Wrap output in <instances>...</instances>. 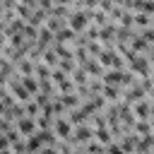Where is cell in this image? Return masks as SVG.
<instances>
[{
	"mask_svg": "<svg viewBox=\"0 0 154 154\" xmlns=\"http://www.w3.org/2000/svg\"><path fill=\"white\" fill-rule=\"evenodd\" d=\"M152 82H154V72H152Z\"/></svg>",
	"mask_w": 154,
	"mask_h": 154,
	"instance_id": "45",
	"label": "cell"
},
{
	"mask_svg": "<svg viewBox=\"0 0 154 154\" xmlns=\"http://www.w3.org/2000/svg\"><path fill=\"white\" fill-rule=\"evenodd\" d=\"M89 24H91V22H89V10H75V7H72V12H70V17H67V26H70L72 31L82 34Z\"/></svg>",
	"mask_w": 154,
	"mask_h": 154,
	"instance_id": "2",
	"label": "cell"
},
{
	"mask_svg": "<svg viewBox=\"0 0 154 154\" xmlns=\"http://www.w3.org/2000/svg\"><path fill=\"white\" fill-rule=\"evenodd\" d=\"M7 111H10V108H7V106H5V103H2V101H0V116H5V113H7Z\"/></svg>",
	"mask_w": 154,
	"mask_h": 154,
	"instance_id": "40",
	"label": "cell"
},
{
	"mask_svg": "<svg viewBox=\"0 0 154 154\" xmlns=\"http://www.w3.org/2000/svg\"><path fill=\"white\" fill-rule=\"evenodd\" d=\"M132 111H135V118H137V120H149V118H152V99L147 96V99L137 101V103L132 106Z\"/></svg>",
	"mask_w": 154,
	"mask_h": 154,
	"instance_id": "9",
	"label": "cell"
},
{
	"mask_svg": "<svg viewBox=\"0 0 154 154\" xmlns=\"http://www.w3.org/2000/svg\"><path fill=\"white\" fill-rule=\"evenodd\" d=\"M58 60H60V58H58V53H55L53 48H48V51L43 53V58H41V63H46L48 67H58Z\"/></svg>",
	"mask_w": 154,
	"mask_h": 154,
	"instance_id": "27",
	"label": "cell"
},
{
	"mask_svg": "<svg viewBox=\"0 0 154 154\" xmlns=\"http://www.w3.org/2000/svg\"><path fill=\"white\" fill-rule=\"evenodd\" d=\"M22 84L26 87V91H29L31 96L38 94V77H36V75H26V77L22 75Z\"/></svg>",
	"mask_w": 154,
	"mask_h": 154,
	"instance_id": "21",
	"label": "cell"
},
{
	"mask_svg": "<svg viewBox=\"0 0 154 154\" xmlns=\"http://www.w3.org/2000/svg\"><path fill=\"white\" fill-rule=\"evenodd\" d=\"M149 123H152V130H154V116H152V118H149Z\"/></svg>",
	"mask_w": 154,
	"mask_h": 154,
	"instance_id": "42",
	"label": "cell"
},
{
	"mask_svg": "<svg viewBox=\"0 0 154 154\" xmlns=\"http://www.w3.org/2000/svg\"><path fill=\"white\" fill-rule=\"evenodd\" d=\"M36 154H58V149H55V147H43V149L36 152Z\"/></svg>",
	"mask_w": 154,
	"mask_h": 154,
	"instance_id": "38",
	"label": "cell"
},
{
	"mask_svg": "<svg viewBox=\"0 0 154 154\" xmlns=\"http://www.w3.org/2000/svg\"><path fill=\"white\" fill-rule=\"evenodd\" d=\"M147 58H149V65H152V72H154V46L149 48V53H147Z\"/></svg>",
	"mask_w": 154,
	"mask_h": 154,
	"instance_id": "39",
	"label": "cell"
},
{
	"mask_svg": "<svg viewBox=\"0 0 154 154\" xmlns=\"http://www.w3.org/2000/svg\"><path fill=\"white\" fill-rule=\"evenodd\" d=\"M94 140L101 142L103 147H108L111 142H116V137H113V132L108 130V125H103V128H94Z\"/></svg>",
	"mask_w": 154,
	"mask_h": 154,
	"instance_id": "13",
	"label": "cell"
},
{
	"mask_svg": "<svg viewBox=\"0 0 154 154\" xmlns=\"http://www.w3.org/2000/svg\"><path fill=\"white\" fill-rule=\"evenodd\" d=\"M10 147H12V142H10V140H7V135L2 132V135H0V149H10Z\"/></svg>",
	"mask_w": 154,
	"mask_h": 154,
	"instance_id": "37",
	"label": "cell"
},
{
	"mask_svg": "<svg viewBox=\"0 0 154 154\" xmlns=\"http://www.w3.org/2000/svg\"><path fill=\"white\" fill-rule=\"evenodd\" d=\"M46 19H48V12H46V10H41V7H34V12H31V17L26 19V24H31V26H36V29H41V26L46 24Z\"/></svg>",
	"mask_w": 154,
	"mask_h": 154,
	"instance_id": "14",
	"label": "cell"
},
{
	"mask_svg": "<svg viewBox=\"0 0 154 154\" xmlns=\"http://www.w3.org/2000/svg\"><path fill=\"white\" fill-rule=\"evenodd\" d=\"M142 99H147V89L140 84V82H135L132 87H128L125 89V94H123V101L125 103H130V106H135L137 101H142Z\"/></svg>",
	"mask_w": 154,
	"mask_h": 154,
	"instance_id": "6",
	"label": "cell"
},
{
	"mask_svg": "<svg viewBox=\"0 0 154 154\" xmlns=\"http://www.w3.org/2000/svg\"><path fill=\"white\" fill-rule=\"evenodd\" d=\"M51 99H53V96H48V94H43V91L34 94V101H36V103H38L41 108H43V106H48V103H51Z\"/></svg>",
	"mask_w": 154,
	"mask_h": 154,
	"instance_id": "34",
	"label": "cell"
},
{
	"mask_svg": "<svg viewBox=\"0 0 154 154\" xmlns=\"http://www.w3.org/2000/svg\"><path fill=\"white\" fill-rule=\"evenodd\" d=\"M106 154H125V152L120 149V144H118V142H111V144L106 147Z\"/></svg>",
	"mask_w": 154,
	"mask_h": 154,
	"instance_id": "35",
	"label": "cell"
},
{
	"mask_svg": "<svg viewBox=\"0 0 154 154\" xmlns=\"http://www.w3.org/2000/svg\"><path fill=\"white\" fill-rule=\"evenodd\" d=\"M7 89L12 91V96H14L19 103H26V101H31V99H34V96L26 91V87L22 84V75H19V72H17L14 77H10V82H7Z\"/></svg>",
	"mask_w": 154,
	"mask_h": 154,
	"instance_id": "3",
	"label": "cell"
},
{
	"mask_svg": "<svg viewBox=\"0 0 154 154\" xmlns=\"http://www.w3.org/2000/svg\"><path fill=\"white\" fill-rule=\"evenodd\" d=\"M152 116H154V101H152Z\"/></svg>",
	"mask_w": 154,
	"mask_h": 154,
	"instance_id": "43",
	"label": "cell"
},
{
	"mask_svg": "<svg viewBox=\"0 0 154 154\" xmlns=\"http://www.w3.org/2000/svg\"><path fill=\"white\" fill-rule=\"evenodd\" d=\"M144 154H154V149H152V152H144Z\"/></svg>",
	"mask_w": 154,
	"mask_h": 154,
	"instance_id": "44",
	"label": "cell"
},
{
	"mask_svg": "<svg viewBox=\"0 0 154 154\" xmlns=\"http://www.w3.org/2000/svg\"><path fill=\"white\" fill-rule=\"evenodd\" d=\"M70 77H72L75 87H79V84H87V82H89V75H87V70H84V67H79V65L72 70V75H70Z\"/></svg>",
	"mask_w": 154,
	"mask_h": 154,
	"instance_id": "22",
	"label": "cell"
},
{
	"mask_svg": "<svg viewBox=\"0 0 154 154\" xmlns=\"http://www.w3.org/2000/svg\"><path fill=\"white\" fill-rule=\"evenodd\" d=\"M17 72H19V75H24V77H26V75H34V72H36V63H34V60H29V58H24V60H19V63H17Z\"/></svg>",
	"mask_w": 154,
	"mask_h": 154,
	"instance_id": "20",
	"label": "cell"
},
{
	"mask_svg": "<svg viewBox=\"0 0 154 154\" xmlns=\"http://www.w3.org/2000/svg\"><path fill=\"white\" fill-rule=\"evenodd\" d=\"M41 111H43V108H41V106H38L34 99L24 103V113H26V116H31V118H38V116H41Z\"/></svg>",
	"mask_w": 154,
	"mask_h": 154,
	"instance_id": "28",
	"label": "cell"
},
{
	"mask_svg": "<svg viewBox=\"0 0 154 154\" xmlns=\"http://www.w3.org/2000/svg\"><path fill=\"white\" fill-rule=\"evenodd\" d=\"M99 63L103 65V70H111V67L120 70V67H125V65H128V63H125V58H123L116 48H103V53L99 55Z\"/></svg>",
	"mask_w": 154,
	"mask_h": 154,
	"instance_id": "1",
	"label": "cell"
},
{
	"mask_svg": "<svg viewBox=\"0 0 154 154\" xmlns=\"http://www.w3.org/2000/svg\"><path fill=\"white\" fill-rule=\"evenodd\" d=\"M55 87H58V94H72V91L77 89V87H75V82H72V77H65V79H63V82H58Z\"/></svg>",
	"mask_w": 154,
	"mask_h": 154,
	"instance_id": "26",
	"label": "cell"
},
{
	"mask_svg": "<svg viewBox=\"0 0 154 154\" xmlns=\"http://www.w3.org/2000/svg\"><path fill=\"white\" fill-rule=\"evenodd\" d=\"M17 130H19V135H22V137H29V135L38 132V123H36V118L24 116V118H19V120H17Z\"/></svg>",
	"mask_w": 154,
	"mask_h": 154,
	"instance_id": "8",
	"label": "cell"
},
{
	"mask_svg": "<svg viewBox=\"0 0 154 154\" xmlns=\"http://www.w3.org/2000/svg\"><path fill=\"white\" fill-rule=\"evenodd\" d=\"M130 48H132L135 53H140V55H147L152 46H149V43H147V41H144V38H142V36L137 34V36H135V38L130 41Z\"/></svg>",
	"mask_w": 154,
	"mask_h": 154,
	"instance_id": "17",
	"label": "cell"
},
{
	"mask_svg": "<svg viewBox=\"0 0 154 154\" xmlns=\"http://www.w3.org/2000/svg\"><path fill=\"white\" fill-rule=\"evenodd\" d=\"M152 26H154V19H152Z\"/></svg>",
	"mask_w": 154,
	"mask_h": 154,
	"instance_id": "46",
	"label": "cell"
},
{
	"mask_svg": "<svg viewBox=\"0 0 154 154\" xmlns=\"http://www.w3.org/2000/svg\"><path fill=\"white\" fill-rule=\"evenodd\" d=\"M51 72H53V67H48L46 63H36V77L38 79H51Z\"/></svg>",
	"mask_w": 154,
	"mask_h": 154,
	"instance_id": "30",
	"label": "cell"
},
{
	"mask_svg": "<svg viewBox=\"0 0 154 154\" xmlns=\"http://www.w3.org/2000/svg\"><path fill=\"white\" fill-rule=\"evenodd\" d=\"M72 130H75V125L67 120V116H60V118H55V125H53V132L58 135V140H70V135H72Z\"/></svg>",
	"mask_w": 154,
	"mask_h": 154,
	"instance_id": "7",
	"label": "cell"
},
{
	"mask_svg": "<svg viewBox=\"0 0 154 154\" xmlns=\"http://www.w3.org/2000/svg\"><path fill=\"white\" fill-rule=\"evenodd\" d=\"M101 96H103L108 103H116V101H120V99H123V87L103 84V89H101Z\"/></svg>",
	"mask_w": 154,
	"mask_h": 154,
	"instance_id": "12",
	"label": "cell"
},
{
	"mask_svg": "<svg viewBox=\"0 0 154 154\" xmlns=\"http://www.w3.org/2000/svg\"><path fill=\"white\" fill-rule=\"evenodd\" d=\"M82 149H84L87 154H106V147H103L101 142H96V140H91V142L82 144Z\"/></svg>",
	"mask_w": 154,
	"mask_h": 154,
	"instance_id": "25",
	"label": "cell"
},
{
	"mask_svg": "<svg viewBox=\"0 0 154 154\" xmlns=\"http://www.w3.org/2000/svg\"><path fill=\"white\" fill-rule=\"evenodd\" d=\"M79 67H84L89 77H103V72H106V70H103V65L99 63V58H87Z\"/></svg>",
	"mask_w": 154,
	"mask_h": 154,
	"instance_id": "11",
	"label": "cell"
},
{
	"mask_svg": "<svg viewBox=\"0 0 154 154\" xmlns=\"http://www.w3.org/2000/svg\"><path fill=\"white\" fill-rule=\"evenodd\" d=\"M22 34H24V38H26V41H36V38H38V29H36V26H31V24H26Z\"/></svg>",
	"mask_w": 154,
	"mask_h": 154,
	"instance_id": "32",
	"label": "cell"
},
{
	"mask_svg": "<svg viewBox=\"0 0 154 154\" xmlns=\"http://www.w3.org/2000/svg\"><path fill=\"white\" fill-rule=\"evenodd\" d=\"M132 132L142 137V135H152L154 130H152V123H149V120H135V125H132Z\"/></svg>",
	"mask_w": 154,
	"mask_h": 154,
	"instance_id": "23",
	"label": "cell"
},
{
	"mask_svg": "<svg viewBox=\"0 0 154 154\" xmlns=\"http://www.w3.org/2000/svg\"><path fill=\"white\" fill-rule=\"evenodd\" d=\"M94 140V128L91 125H77L75 130H72V135H70V144H75V147H79V144H87V142H91Z\"/></svg>",
	"mask_w": 154,
	"mask_h": 154,
	"instance_id": "4",
	"label": "cell"
},
{
	"mask_svg": "<svg viewBox=\"0 0 154 154\" xmlns=\"http://www.w3.org/2000/svg\"><path fill=\"white\" fill-rule=\"evenodd\" d=\"M152 19H154V17H149V14H144V12H135V29H147V26H152Z\"/></svg>",
	"mask_w": 154,
	"mask_h": 154,
	"instance_id": "24",
	"label": "cell"
},
{
	"mask_svg": "<svg viewBox=\"0 0 154 154\" xmlns=\"http://www.w3.org/2000/svg\"><path fill=\"white\" fill-rule=\"evenodd\" d=\"M46 144H43V137H41V132H34V135H29L26 137V149H29V154H36V152H41Z\"/></svg>",
	"mask_w": 154,
	"mask_h": 154,
	"instance_id": "16",
	"label": "cell"
},
{
	"mask_svg": "<svg viewBox=\"0 0 154 154\" xmlns=\"http://www.w3.org/2000/svg\"><path fill=\"white\" fill-rule=\"evenodd\" d=\"M0 87H2V84H0Z\"/></svg>",
	"mask_w": 154,
	"mask_h": 154,
	"instance_id": "47",
	"label": "cell"
},
{
	"mask_svg": "<svg viewBox=\"0 0 154 154\" xmlns=\"http://www.w3.org/2000/svg\"><path fill=\"white\" fill-rule=\"evenodd\" d=\"M140 36L149 43V46H154V26H147V29H140Z\"/></svg>",
	"mask_w": 154,
	"mask_h": 154,
	"instance_id": "33",
	"label": "cell"
},
{
	"mask_svg": "<svg viewBox=\"0 0 154 154\" xmlns=\"http://www.w3.org/2000/svg\"><path fill=\"white\" fill-rule=\"evenodd\" d=\"M60 101H63V106H65L67 111H72V108H77V106L82 103V99L77 96V91H72V94H60Z\"/></svg>",
	"mask_w": 154,
	"mask_h": 154,
	"instance_id": "19",
	"label": "cell"
},
{
	"mask_svg": "<svg viewBox=\"0 0 154 154\" xmlns=\"http://www.w3.org/2000/svg\"><path fill=\"white\" fill-rule=\"evenodd\" d=\"M89 22H91L94 26H99V29H101V26H106L111 19H108V14H106L103 10H99V7H96V10H89Z\"/></svg>",
	"mask_w": 154,
	"mask_h": 154,
	"instance_id": "15",
	"label": "cell"
},
{
	"mask_svg": "<svg viewBox=\"0 0 154 154\" xmlns=\"http://www.w3.org/2000/svg\"><path fill=\"white\" fill-rule=\"evenodd\" d=\"M53 5H55V0H38V7H41V10H46V12H51V10H53Z\"/></svg>",
	"mask_w": 154,
	"mask_h": 154,
	"instance_id": "36",
	"label": "cell"
},
{
	"mask_svg": "<svg viewBox=\"0 0 154 154\" xmlns=\"http://www.w3.org/2000/svg\"><path fill=\"white\" fill-rule=\"evenodd\" d=\"M137 140H140V135L125 132V135L118 140V144H120V149H123L125 154H135V152H137Z\"/></svg>",
	"mask_w": 154,
	"mask_h": 154,
	"instance_id": "10",
	"label": "cell"
},
{
	"mask_svg": "<svg viewBox=\"0 0 154 154\" xmlns=\"http://www.w3.org/2000/svg\"><path fill=\"white\" fill-rule=\"evenodd\" d=\"M2 12H5V5H2V0H0V17H2Z\"/></svg>",
	"mask_w": 154,
	"mask_h": 154,
	"instance_id": "41",
	"label": "cell"
},
{
	"mask_svg": "<svg viewBox=\"0 0 154 154\" xmlns=\"http://www.w3.org/2000/svg\"><path fill=\"white\" fill-rule=\"evenodd\" d=\"M154 149V132L152 135H142L137 140V154H144V152H152Z\"/></svg>",
	"mask_w": 154,
	"mask_h": 154,
	"instance_id": "18",
	"label": "cell"
},
{
	"mask_svg": "<svg viewBox=\"0 0 154 154\" xmlns=\"http://www.w3.org/2000/svg\"><path fill=\"white\" fill-rule=\"evenodd\" d=\"M14 12H17V17H19V19H24V22H26V19L31 17V12H34V7H29V5H24V2H17V10H14Z\"/></svg>",
	"mask_w": 154,
	"mask_h": 154,
	"instance_id": "31",
	"label": "cell"
},
{
	"mask_svg": "<svg viewBox=\"0 0 154 154\" xmlns=\"http://www.w3.org/2000/svg\"><path fill=\"white\" fill-rule=\"evenodd\" d=\"M128 67H130L137 77H152V65H149V58H147V55H137L132 63H128Z\"/></svg>",
	"mask_w": 154,
	"mask_h": 154,
	"instance_id": "5",
	"label": "cell"
},
{
	"mask_svg": "<svg viewBox=\"0 0 154 154\" xmlns=\"http://www.w3.org/2000/svg\"><path fill=\"white\" fill-rule=\"evenodd\" d=\"M118 26H128V29H132V26H135V12L125 10V12H123V17L118 19Z\"/></svg>",
	"mask_w": 154,
	"mask_h": 154,
	"instance_id": "29",
	"label": "cell"
}]
</instances>
